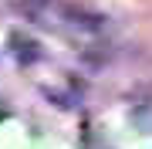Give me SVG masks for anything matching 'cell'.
<instances>
[{
	"label": "cell",
	"instance_id": "obj_1",
	"mask_svg": "<svg viewBox=\"0 0 152 149\" xmlns=\"http://www.w3.org/2000/svg\"><path fill=\"white\" fill-rule=\"evenodd\" d=\"M10 44H14V54L20 61H34L37 58V44L31 37H20V34H10Z\"/></svg>",
	"mask_w": 152,
	"mask_h": 149
}]
</instances>
